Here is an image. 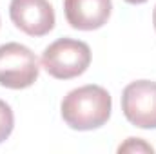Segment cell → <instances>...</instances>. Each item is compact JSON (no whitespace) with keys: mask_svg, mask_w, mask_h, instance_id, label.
Returning a JSON list of instances; mask_svg holds the SVG:
<instances>
[{"mask_svg":"<svg viewBox=\"0 0 156 154\" xmlns=\"http://www.w3.org/2000/svg\"><path fill=\"white\" fill-rule=\"evenodd\" d=\"M111 107V96L104 87L83 85L64 98L62 118L75 131H93L109 120Z\"/></svg>","mask_w":156,"mask_h":154,"instance_id":"cell-1","label":"cell"},{"mask_svg":"<svg viewBox=\"0 0 156 154\" xmlns=\"http://www.w3.org/2000/svg\"><path fill=\"white\" fill-rule=\"evenodd\" d=\"M91 64V49L85 42L60 38L42 53V67L56 80H71L85 73Z\"/></svg>","mask_w":156,"mask_h":154,"instance_id":"cell-2","label":"cell"},{"mask_svg":"<svg viewBox=\"0 0 156 154\" xmlns=\"http://www.w3.org/2000/svg\"><path fill=\"white\" fill-rule=\"evenodd\" d=\"M40 65L35 53L16 42L0 45V85L7 89H26L38 78Z\"/></svg>","mask_w":156,"mask_h":154,"instance_id":"cell-3","label":"cell"},{"mask_svg":"<svg viewBox=\"0 0 156 154\" xmlns=\"http://www.w3.org/2000/svg\"><path fill=\"white\" fill-rule=\"evenodd\" d=\"M125 118L140 129H156V82L138 80L129 83L122 94Z\"/></svg>","mask_w":156,"mask_h":154,"instance_id":"cell-4","label":"cell"},{"mask_svg":"<svg viewBox=\"0 0 156 154\" xmlns=\"http://www.w3.org/2000/svg\"><path fill=\"white\" fill-rule=\"evenodd\" d=\"M9 16L29 37H44L55 27V11L47 0H11Z\"/></svg>","mask_w":156,"mask_h":154,"instance_id":"cell-5","label":"cell"},{"mask_svg":"<svg viewBox=\"0 0 156 154\" xmlns=\"http://www.w3.org/2000/svg\"><path fill=\"white\" fill-rule=\"evenodd\" d=\"M111 0H64L66 18L80 31L100 29L111 16Z\"/></svg>","mask_w":156,"mask_h":154,"instance_id":"cell-6","label":"cell"},{"mask_svg":"<svg viewBox=\"0 0 156 154\" xmlns=\"http://www.w3.org/2000/svg\"><path fill=\"white\" fill-rule=\"evenodd\" d=\"M13 127H15L13 111L4 100H0V143L9 138V134L13 132Z\"/></svg>","mask_w":156,"mask_h":154,"instance_id":"cell-7","label":"cell"},{"mask_svg":"<svg viewBox=\"0 0 156 154\" xmlns=\"http://www.w3.org/2000/svg\"><path fill=\"white\" fill-rule=\"evenodd\" d=\"M153 152L154 149L151 147V145H147L144 140H140V138H129L123 145H120V149H118V152Z\"/></svg>","mask_w":156,"mask_h":154,"instance_id":"cell-8","label":"cell"},{"mask_svg":"<svg viewBox=\"0 0 156 154\" xmlns=\"http://www.w3.org/2000/svg\"><path fill=\"white\" fill-rule=\"evenodd\" d=\"M127 4H144V2H147V0H125Z\"/></svg>","mask_w":156,"mask_h":154,"instance_id":"cell-9","label":"cell"},{"mask_svg":"<svg viewBox=\"0 0 156 154\" xmlns=\"http://www.w3.org/2000/svg\"><path fill=\"white\" fill-rule=\"evenodd\" d=\"M153 22H154V29H156V5H154V13H153Z\"/></svg>","mask_w":156,"mask_h":154,"instance_id":"cell-10","label":"cell"}]
</instances>
